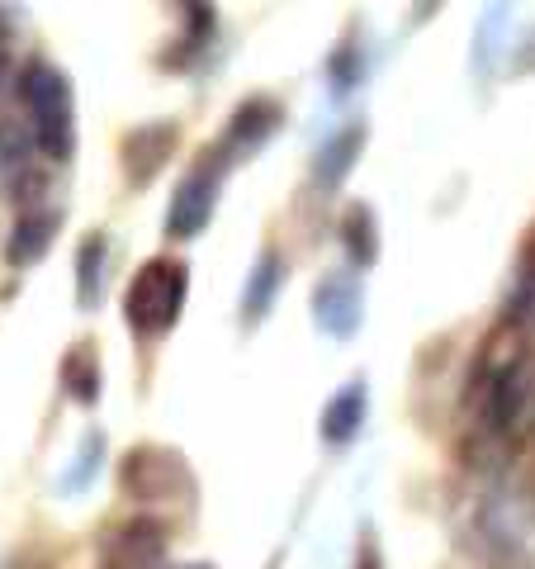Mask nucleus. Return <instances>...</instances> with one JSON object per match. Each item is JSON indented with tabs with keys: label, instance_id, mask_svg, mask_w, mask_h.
<instances>
[{
	"label": "nucleus",
	"instance_id": "nucleus-1",
	"mask_svg": "<svg viewBox=\"0 0 535 569\" xmlns=\"http://www.w3.org/2000/svg\"><path fill=\"white\" fill-rule=\"evenodd\" d=\"M20 100L33 123V148L52 162H67L77 152V104H71V81L52 62L33 58L20 71Z\"/></svg>",
	"mask_w": 535,
	"mask_h": 569
},
{
	"label": "nucleus",
	"instance_id": "nucleus-2",
	"mask_svg": "<svg viewBox=\"0 0 535 569\" xmlns=\"http://www.w3.org/2000/svg\"><path fill=\"white\" fill-rule=\"evenodd\" d=\"M190 295V266L175 257H152L138 266V276L123 290V318L138 337H162L175 328Z\"/></svg>",
	"mask_w": 535,
	"mask_h": 569
},
{
	"label": "nucleus",
	"instance_id": "nucleus-3",
	"mask_svg": "<svg viewBox=\"0 0 535 569\" xmlns=\"http://www.w3.org/2000/svg\"><path fill=\"white\" fill-rule=\"evenodd\" d=\"M219 186H223V152H204L194 171L185 176L171 194V213H166V233L171 238H194L204 233V223L213 219V204H219Z\"/></svg>",
	"mask_w": 535,
	"mask_h": 569
},
{
	"label": "nucleus",
	"instance_id": "nucleus-4",
	"mask_svg": "<svg viewBox=\"0 0 535 569\" xmlns=\"http://www.w3.org/2000/svg\"><path fill=\"white\" fill-rule=\"evenodd\" d=\"M29 157H33V138L24 129H14V123H0V190L20 204L43 190V176L33 171Z\"/></svg>",
	"mask_w": 535,
	"mask_h": 569
},
{
	"label": "nucleus",
	"instance_id": "nucleus-5",
	"mask_svg": "<svg viewBox=\"0 0 535 569\" xmlns=\"http://www.w3.org/2000/svg\"><path fill=\"white\" fill-rule=\"evenodd\" d=\"M313 313L323 332L351 337L355 323H361V284H351V276H323L313 295Z\"/></svg>",
	"mask_w": 535,
	"mask_h": 569
},
{
	"label": "nucleus",
	"instance_id": "nucleus-6",
	"mask_svg": "<svg viewBox=\"0 0 535 569\" xmlns=\"http://www.w3.org/2000/svg\"><path fill=\"white\" fill-rule=\"evenodd\" d=\"M175 123H152V129H133L129 142H123V162H129V176H133V186H148L157 167L171 157L175 148Z\"/></svg>",
	"mask_w": 535,
	"mask_h": 569
},
{
	"label": "nucleus",
	"instance_id": "nucleus-7",
	"mask_svg": "<svg viewBox=\"0 0 535 569\" xmlns=\"http://www.w3.org/2000/svg\"><path fill=\"white\" fill-rule=\"evenodd\" d=\"M58 228H62V209H24L10 233V247H6L10 266H33L52 247Z\"/></svg>",
	"mask_w": 535,
	"mask_h": 569
},
{
	"label": "nucleus",
	"instance_id": "nucleus-8",
	"mask_svg": "<svg viewBox=\"0 0 535 569\" xmlns=\"http://www.w3.org/2000/svg\"><path fill=\"white\" fill-rule=\"evenodd\" d=\"M370 399V389H365V380H351V385H342L336 395L327 399V408H323V437L332 441V447H346V441L361 432V422H365V403Z\"/></svg>",
	"mask_w": 535,
	"mask_h": 569
},
{
	"label": "nucleus",
	"instance_id": "nucleus-9",
	"mask_svg": "<svg viewBox=\"0 0 535 569\" xmlns=\"http://www.w3.org/2000/svg\"><path fill=\"white\" fill-rule=\"evenodd\" d=\"M280 104L275 100H246L242 110L233 114V123H228V148H238V152H256L271 142V133L280 129Z\"/></svg>",
	"mask_w": 535,
	"mask_h": 569
},
{
	"label": "nucleus",
	"instance_id": "nucleus-10",
	"mask_svg": "<svg viewBox=\"0 0 535 569\" xmlns=\"http://www.w3.org/2000/svg\"><path fill=\"white\" fill-rule=\"evenodd\" d=\"M361 148H365V129H361V123H351V129H342L336 138H327V148L317 152V186H323V190L342 186V176L355 167Z\"/></svg>",
	"mask_w": 535,
	"mask_h": 569
},
{
	"label": "nucleus",
	"instance_id": "nucleus-11",
	"mask_svg": "<svg viewBox=\"0 0 535 569\" xmlns=\"http://www.w3.org/2000/svg\"><path fill=\"white\" fill-rule=\"evenodd\" d=\"M162 546H166L162 527H157L152 518H138V522H129V527L119 531L114 560H119V565H129V569H148L157 556H162Z\"/></svg>",
	"mask_w": 535,
	"mask_h": 569
},
{
	"label": "nucleus",
	"instance_id": "nucleus-12",
	"mask_svg": "<svg viewBox=\"0 0 535 569\" xmlns=\"http://www.w3.org/2000/svg\"><path fill=\"white\" fill-rule=\"evenodd\" d=\"M62 385H67V395L77 399V403H95V395H100L95 342H77V347L67 351V361H62Z\"/></svg>",
	"mask_w": 535,
	"mask_h": 569
},
{
	"label": "nucleus",
	"instance_id": "nucleus-13",
	"mask_svg": "<svg viewBox=\"0 0 535 569\" xmlns=\"http://www.w3.org/2000/svg\"><path fill=\"white\" fill-rule=\"evenodd\" d=\"M104 257H110V238L104 233H91L81 242V252H77V299H81V309H95L100 305V290H104Z\"/></svg>",
	"mask_w": 535,
	"mask_h": 569
},
{
	"label": "nucleus",
	"instance_id": "nucleus-14",
	"mask_svg": "<svg viewBox=\"0 0 535 569\" xmlns=\"http://www.w3.org/2000/svg\"><path fill=\"white\" fill-rule=\"evenodd\" d=\"M280 280H284V261H280L275 252H265V257L256 261L252 280H246V299H242V318H246V323L265 318V309H271L275 295H280Z\"/></svg>",
	"mask_w": 535,
	"mask_h": 569
},
{
	"label": "nucleus",
	"instance_id": "nucleus-15",
	"mask_svg": "<svg viewBox=\"0 0 535 569\" xmlns=\"http://www.w3.org/2000/svg\"><path fill=\"white\" fill-rule=\"evenodd\" d=\"M342 242L351 247V261H355V266H374V257H380V228H374L370 204H351V209H346V219H342Z\"/></svg>",
	"mask_w": 535,
	"mask_h": 569
},
{
	"label": "nucleus",
	"instance_id": "nucleus-16",
	"mask_svg": "<svg viewBox=\"0 0 535 569\" xmlns=\"http://www.w3.org/2000/svg\"><path fill=\"white\" fill-rule=\"evenodd\" d=\"M355 569H384V565H380V556H374V550H365L361 565H355Z\"/></svg>",
	"mask_w": 535,
	"mask_h": 569
},
{
	"label": "nucleus",
	"instance_id": "nucleus-17",
	"mask_svg": "<svg viewBox=\"0 0 535 569\" xmlns=\"http://www.w3.org/2000/svg\"><path fill=\"white\" fill-rule=\"evenodd\" d=\"M6 67H10V58H6V43H0V81H6Z\"/></svg>",
	"mask_w": 535,
	"mask_h": 569
},
{
	"label": "nucleus",
	"instance_id": "nucleus-18",
	"mask_svg": "<svg viewBox=\"0 0 535 569\" xmlns=\"http://www.w3.org/2000/svg\"><path fill=\"white\" fill-rule=\"evenodd\" d=\"M185 569H213V565H185Z\"/></svg>",
	"mask_w": 535,
	"mask_h": 569
}]
</instances>
